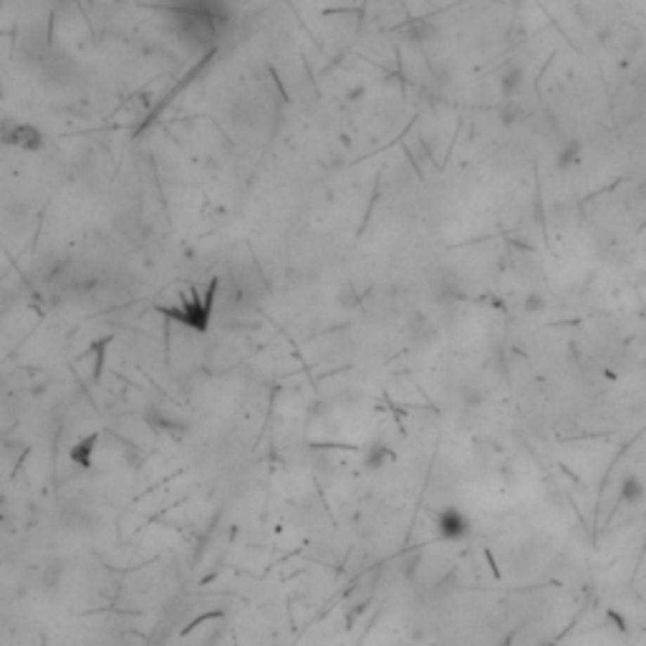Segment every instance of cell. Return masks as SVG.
Returning a JSON list of instances; mask_svg holds the SVG:
<instances>
[{
    "label": "cell",
    "instance_id": "cell-1",
    "mask_svg": "<svg viewBox=\"0 0 646 646\" xmlns=\"http://www.w3.org/2000/svg\"><path fill=\"white\" fill-rule=\"evenodd\" d=\"M437 536L447 543H457L462 538H467L470 533V517L460 510V508H444L434 520Z\"/></svg>",
    "mask_w": 646,
    "mask_h": 646
},
{
    "label": "cell",
    "instance_id": "cell-2",
    "mask_svg": "<svg viewBox=\"0 0 646 646\" xmlns=\"http://www.w3.org/2000/svg\"><path fill=\"white\" fill-rule=\"evenodd\" d=\"M646 500V485L639 474H626L619 487V503L626 505V508H636Z\"/></svg>",
    "mask_w": 646,
    "mask_h": 646
},
{
    "label": "cell",
    "instance_id": "cell-5",
    "mask_svg": "<svg viewBox=\"0 0 646 646\" xmlns=\"http://www.w3.org/2000/svg\"><path fill=\"white\" fill-rule=\"evenodd\" d=\"M541 308H545V301L541 296H530L525 301V311H541Z\"/></svg>",
    "mask_w": 646,
    "mask_h": 646
},
{
    "label": "cell",
    "instance_id": "cell-3",
    "mask_svg": "<svg viewBox=\"0 0 646 646\" xmlns=\"http://www.w3.org/2000/svg\"><path fill=\"white\" fill-rule=\"evenodd\" d=\"M392 460V452L387 449V444H371L369 449H366V455H363V465H366V470H382L387 462Z\"/></svg>",
    "mask_w": 646,
    "mask_h": 646
},
{
    "label": "cell",
    "instance_id": "cell-4",
    "mask_svg": "<svg viewBox=\"0 0 646 646\" xmlns=\"http://www.w3.org/2000/svg\"><path fill=\"white\" fill-rule=\"evenodd\" d=\"M61 579H63V563H49L41 571V588L44 591H53L56 586L61 583Z\"/></svg>",
    "mask_w": 646,
    "mask_h": 646
}]
</instances>
